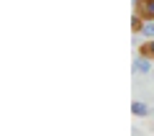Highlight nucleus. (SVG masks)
Here are the masks:
<instances>
[{"instance_id":"1","label":"nucleus","mask_w":154,"mask_h":136,"mask_svg":"<svg viewBox=\"0 0 154 136\" xmlns=\"http://www.w3.org/2000/svg\"><path fill=\"white\" fill-rule=\"evenodd\" d=\"M134 13L144 21H154V0H134Z\"/></svg>"},{"instance_id":"2","label":"nucleus","mask_w":154,"mask_h":136,"mask_svg":"<svg viewBox=\"0 0 154 136\" xmlns=\"http://www.w3.org/2000/svg\"><path fill=\"white\" fill-rule=\"evenodd\" d=\"M154 59H149V57H144V54H139L136 59H134V75H149V72L154 70V64H152Z\"/></svg>"},{"instance_id":"3","label":"nucleus","mask_w":154,"mask_h":136,"mask_svg":"<svg viewBox=\"0 0 154 136\" xmlns=\"http://www.w3.org/2000/svg\"><path fill=\"white\" fill-rule=\"evenodd\" d=\"M131 113L136 116V118H146V116H152V108H149L144 100H134L131 103Z\"/></svg>"},{"instance_id":"4","label":"nucleus","mask_w":154,"mask_h":136,"mask_svg":"<svg viewBox=\"0 0 154 136\" xmlns=\"http://www.w3.org/2000/svg\"><path fill=\"white\" fill-rule=\"evenodd\" d=\"M139 54H144V57H149V59H154V39H146V41L141 44Z\"/></svg>"},{"instance_id":"5","label":"nucleus","mask_w":154,"mask_h":136,"mask_svg":"<svg viewBox=\"0 0 154 136\" xmlns=\"http://www.w3.org/2000/svg\"><path fill=\"white\" fill-rule=\"evenodd\" d=\"M144 23H146V21H144L141 16H136V13H134V18H131V31H134V33H141Z\"/></svg>"},{"instance_id":"6","label":"nucleus","mask_w":154,"mask_h":136,"mask_svg":"<svg viewBox=\"0 0 154 136\" xmlns=\"http://www.w3.org/2000/svg\"><path fill=\"white\" fill-rule=\"evenodd\" d=\"M141 39H154V21H146L141 28V33H139Z\"/></svg>"},{"instance_id":"7","label":"nucleus","mask_w":154,"mask_h":136,"mask_svg":"<svg viewBox=\"0 0 154 136\" xmlns=\"http://www.w3.org/2000/svg\"><path fill=\"white\" fill-rule=\"evenodd\" d=\"M152 75H154V70H152Z\"/></svg>"}]
</instances>
